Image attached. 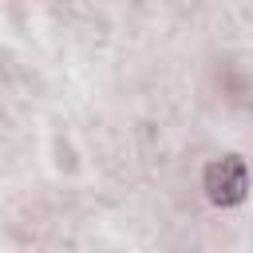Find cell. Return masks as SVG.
Instances as JSON below:
<instances>
[{
  "label": "cell",
  "instance_id": "cell-1",
  "mask_svg": "<svg viewBox=\"0 0 253 253\" xmlns=\"http://www.w3.org/2000/svg\"><path fill=\"white\" fill-rule=\"evenodd\" d=\"M206 198L213 206H237L249 194V166L241 154H221L206 166Z\"/></svg>",
  "mask_w": 253,
  "mask_h": 253
}]
</instances>
